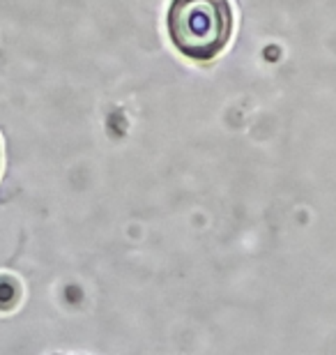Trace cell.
Instances as JSON below:
<instances>
[{"label": "cell", "mask_w": 336, "mask_h": 355, "mask_svg": "<svg viewBox=\"0 0 336 355\" xmlns=\"http://www.w3.org/2000/svg\"><path fill=\"white\" fill-rule=\"evenodd\" d=\"M233 33L228 0H173L168 10L170 42L191 60H210L224 51Z\"/></svg>", "instance_id": "cell-1"}]
</instances>
